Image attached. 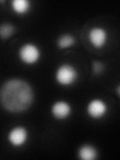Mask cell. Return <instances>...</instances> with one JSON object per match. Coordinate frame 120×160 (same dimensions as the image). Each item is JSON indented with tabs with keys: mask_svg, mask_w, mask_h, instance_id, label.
<instances>
[{
	"mask_svg": "<svg viewBox=\"0 0 120 160\" xmlns=\"http://www.w3.org/2000/svg\"><path fill=\"white\" fill-rule=\"evenodd\" d=\"M34 102V90L23 79L13 78L5 81L1 87V104L11 113H21Z\"/></svg>",
	"mask_w": 120,
	"mask_h": 160,
	"instance_id": "cell-1",
	"label": "cell"
},
{
	"mask_svg": "<svg viewBox=\"0 0 120 160\" xmlns=\"http://www.w3.org/2000/svg\"><path fill=\"white\" fill-rule=\"evenodd\" d=\"M55 81L62 86H71L78 79V71L70 63L60 64L55 70Z\"/></svg>",
	"mask_w": 120,
	"mask_h": 160,
	"instance_id": "cell-2",
	"label": "cell"
},
{
	"mask_svg": "<svg viewBox=\"0 0 120 160\" xmlns=\"http://www.w3.org/2000/svg\"><path fill=\"white\" fill-rule=\"evenodd\" d=\"M18 57L25 65H34L41 58V49L35 43H24L18 50Z\"/></svg>",
	"mask_w": 120,
	"mask_h": 160,
	"instance_id": "cell-3",
	"label": "cell"
},
{
	"mask_svg": "<svg viewBox=\"0 0 120 160\" xmlns=\"http://www.w3.org/2000/svg\"><path fill=\"white\" fill-rule=\"evenodd\" d=\"M108 112V105L100 98L91 99L86 105V113L92 119H101Z\"/></svg>",
	"mask_w": 120,
	"mask_h": 160,
	"instance_id": "cell-4",
	"label": "cell"
},
{
	"mask_svg": "<svg viewBox=\"0 0 120 160\" xmlns=\"http://www.w3.org/2000/svg\"><path fill=\"white\" fill-rule=\"evenodd\" d=\"M28 130L24 126H14L10 129L7 134L8 142L13 147H22L26 144L28 140Z\"/></svg>",
	"mask_w": 120,
	"mask_h": 160,
	"instance_id": "cell-5",
	"label": "cell"
},
{
	"mask_svg": "<svg viewBox=\"0 0 120 160\" xmlns=\"http://www.w3.org/2000/svg\"><path fill=\"white\" fill-rule=\"evenodd\" d=\"M88 41L94 48L100 49L105 46L108 41V33L107 30L103 27L95 26L89 30L87 34Z\"/></svg>",
	"mask_w": 120,
	"mask_h": 160,
	"instance_id": "cell-6",
	"label": "cell"
},
{
	"mask_svg": "<svg viewBox=\"0 0 120 160\" xmlns=\"http://www.w3.org/2000/svg\"><path fill=\"white\" fill-rule=\"evenodd\" d=\"M72 113V106L69 102L65 100H58L55 101L51 106L52 116L57 120L67 119Z\"/></svg>",
	"mask_w": 120,
	"mask_h": 160,
	"instance_id": "cell-7",
	"label": "cell"
},
{
	"mask_svg": "<svg viewBox=\"0 0 120 160\" xmlns=\"http://www.w3.org/2000/svg\"><path fill=\"white\" fill-rule=\"evenodd\" d=\"M77 156L82 160H94L98 157V150L91 144H83L78 148Z\"/></svg>",
	"mask_w": 120,
	"mask_h": 160,
	"instance_id": "cell-8",
	"label": "cell"
},
{
	"mask_svg": "<svg viewBox=\"0 0 120 160\" xmlns=\"http://www.w3.org/2000/svg\"><path fill=\"white\" fill-rule=\"evenodd\" d=\"M11 8L14 13L18 15H25L31 10V2L29 0H13Z\"/></svg>",
	"mask_w": 120,
	"mask_h": 160,
	"instance_id": "cell-9",
	"label": "cell"
},
{
	"mask_svg": "<svg viewBox=\"0 0 120 160\" xmlns=\"http://www.w3.org/2000/svg\"><path fill=\"white\" fill-rule=\"evenodd\" d=\"M75 43H76V38L72 34L68 33L60 35L57 39V46L59 47V49H68L72 47Z\"/></svg>",
	"mask_w": 120,
	"mask_h": 160,
	"instance_id": "cell-10",
	"label": "cell"
},
{
	"mask_svg": "<svg viewBox=\"0 0 120 160\" xmlns=\"http://www.w3.org/2000/svg\"><path fill=\"white\" fill-rule=\"evenodd\" d=\"M14 31L15 28L11 23H2L1 28H0V35H1V38L5 40L11 36Z\"/></svg>",
	"mask_w": 120,
	"mask_h": 160,
	"instance_id": "cell-11",
	"label": "cell"
},
{
	"mask_svg": "<svg viewBox=\"0 0 120 160\" xmlns=\"http://www.w3.org/2000/svg\"><path fill=\"white\" fill-rule=\"evenodd\" d=\"M105 70V64L101 61H93L92 62V72L95 75H100L104 72Z\"/></svg>",
	"mask_w": 120,
	"mask_h": 160,
	"instance_id": "cell-12",
	"label": "cell"
},
{
	"mask_svg": "<svg viewBox=\"0 0 120 160\" xmlns=\"http://www.w3.org/2000/svg\"><path fill=\"white\" fill-rule=\"evenodd\" d=\"M116 93H117V95H118V97L120 98V84L116 87Z\"/></svg>",
	"mask_w": 120,
	"mask_h": 160,
	"instance_id": "cell-13",
	"label": "cell"
}]
</instances>
